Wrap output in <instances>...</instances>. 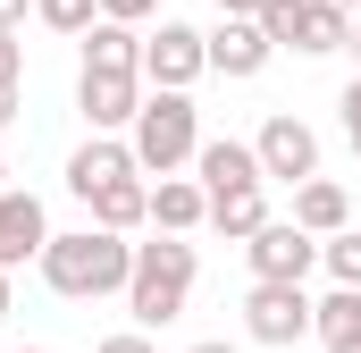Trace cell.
Wrapping results in <instances>:
<instances>
[{"instance_id":"6da1fadb","label":"cell","mask_w":361,"mask_h":353,"mask_svg":"<svg viewBox=\"0 0 361 353\" xmlns=\"http://www.w3.org/2000/svg\"><path fill=\"white\" fill-rule=\"evenodd\" d=\"M42 286L68 294V303H101V294H126V269H135V244L109 236V227H68L42 244Z\"/></svg>"},{"instance_id":"7a4b0ae2","label":"cell","mask_w":361,"mask_h":353,"mask_svg":"<svg viewBox=\"0 0 361 353\" xmlns=\"http://www.w3.org/2000/svg\"><path fill=\"white\" fill-rule=\"evenodd\" d=\"M193 244L185 236H152V244H135V269H126V311H135V328L152 337V328H169L185 320V294H193Z\"/></svg>"},{"instance_id":"3957f363","label":"cell","mask_w":361,"mask_h":353,"mask_svg":"<svg viewBox=\"0 0 361 353\" xmlns=\"http://www.w3.org/2000/svg\"><path fill=\"white\" fill-rule=\"evenodd\" d=\"M126 143H135V169H143V176L193 169V152H202V109H193V92H143Z\"/></svg>"},{"instance_id":"277c9868","label":"cell","mask_w":361,"mask_h":353,"mask_svg":"<svg viewBox=\"0 0 361 353\" xmlns=\"http://www.w3.org/2000/svg\"><path fill=\"white\" fill-rule=\"evenodd\" d=\"M193 76H210V42H202V25L160 17V34H143V85H152V92H193Z\"/></svg>"},{"instance_id":"5b68a950","label":"cell","mask_w":361,"mask_h":353,"mask_svg":"<svg viewBox=\"0 0 361 353\" xmlns=\"http://www.w3.org/2000/svg\"><path fill=\"white\" fill-rule=\"evenodd\" d=\"M252 152H261V176H269V185H311V176H319V135H311L294 109H269V118H261Z\"/></svg>"},{"instance_id":"8992f818","label":"cell","mask_w":361,"mask_h":353,"mask_svg":"<svg viewBox=\"0 0 361 353\" xmlns=\"http://www.w3.org/2000/svg\"><path fill=\"white\" fill-rule=\"evenodd\" d=\"M244 261H252V286H302V277L319 269V236H302L294 219H269V227L244 244Z\"/></svg>"},{"instance_id":"52a82bcc","label":"cell","mask_w":361,"mask_h":353,"mask_svg":"<svg viewBox=\"0 0 361 353\" xmlns=\"http://www.w3.org/2000/svg\"><path fill=\"white\" fill-rule=\"evenodd\" d=\"M244 337L252 345H302L311 337V294L302 286H252L244 294Z\"/></svg>"},{"instance_id":"ba28073f","label":"cell","mask_w":361,"mask_h":353,"mask_svg":"<svg viewBox=\"0 0 361 353\" xmlns=\"http://www.w3.org/2000/svg\"><path fill=\"white\" fill-rule=\"evenodd\" d=\"M193 185H202L210 202L269 193V176H261V152H252V143H235V135H219V143H202V152H193Z\"/></svg>"},{"instance_id":"9c48e42d","label":"cell","mask_w":361,"mask_h":353,"mask_svg":"<svg viewBox=\"0 0 361 353\" xmlns=\"http://www.w3.org/2000/svg\"><path fill=\"white\" fill-rule=\"evenodd\" d=\"M42 244H51V210H42V193L8 185V193H0V269L17 277L25 261H42Z\"/></svg>"},{"instance_id":"30bf717a","label":"cell","mask_w":361,"mask_h":353,"mask_svg":"<svg viewBox=\"0 0 361 353\" xmlns=\"http://www.w3.org/2000/svg\"><path fill=\"white\" fill-rule=\"evenodd\" d=\"M202 42H210V68H219L227 85H252V76H261V68L277 59V51H269V34H261L252 17H219Z\"/></svg>"},{"instance_id":"8fae6325","label":"cell","mask_w":361,"mask_h":353,"mask_svg":"<svg viewBox=\"0 0 361 353\" xmlns=\"http://www.w3.org/2000/svg\"><path fill=\"white\" fill-rule=\"evenodd\" d=\"M76 109L92 135H126L143 109V76H76Z\"/></svg>"},{"instance_id":"7c38bea8","label":"cell","mask_w":361,"mask_h":353,"mask_svg":"<svg viewBox=\"0 0 361 353\" xmlns=\"http://www.w3.org/2000/svg\"><path fill=\"white\" fill-rule=\"evenodd\" d=\"M126 176H143L135 169V143H126V135H92L85 152L68 160V193L92 202V193H109V185H126Z\"/></svg>"},{"instance_id":"4fadbf2b","label":"cell","mask_w":361,"mask_h":353,"mask_svg":"<svg viewBox=\"0 0 361 353\" xmlns=\"http://www.w3.org/2000/svg\"><path fill=\"white\" fill-rule=\"evenodd\" d=\"M294 227H302V236H319V244H328V236H345V227H353V202H345V185H336V176H311V185H294Z\"/></svg>"},{"instance_id":"5bb4252c","label":"cell","mask_w":361,"mask_h":353,"mask_svg":"<svg viewBox=\"0 0 361 353\" xmlns=\"http://www.w3.org/2000/svg\"><path fill=\"white\" fill-rule=\"evenodd\" d=\"M152 227H160V236H193V227H210V193H202L193 176H160V185H152Z\"/></svg>"},{"instance_id":"9a60e30c","label":"cell","mask_w":361,"mask_h":353,"mask_svg":"<svg viewBox=\"0 0 361 353\" xmlns=\"http://www.w3.org/2000/svg\"><path fill=\"white\" fill-rule=\"evenodd\" d=\"M345 42H353V17H345L336 0H302V8H294V42H286V51L328 59V51H345Z\"/></svg>"},{"instance_id":"2e32d148","label":"cell","mask_w":361,"mask_h":353,"mask_svg":"<svg viewBox=\"0 0 361 353\" xmlns=\"http://www.w3.org/2000/svg\"><path fill=\"white\" fill-rule=\"evenodd\" d=\"M85 76H143V34L101 17V25L85 34Z\"/></svg>"},{"instance_id":"e0dca14e","label":"cell","mask_w":361,"mask_h":353,"mask_svg":"<svg viewBox=\"0 0 361 353\" xmlns=\"http://www.w3.org/2000/svg\"><path fill=\"white\" fill-rule=\"evenodd\" d=\"M311 337L328 353H361V294L353 286H328V294L311 303Z\"/></svg>"},{"instance_id":"ac0fdd59","label":"cell","mask_w":361,"mask_h":353,"mask_svg":"<svg viewBox=\"0 0 361 353\" xmlns=\"http://www.w3.org/2000/svg\"><path fill=\"white\" fill-rule=\"evenodd\" d=\"M85 210H92V227H109V236H135V227L152 219V185H143V176H126V185H109V193H92Z\"/></svg>"},{"instance_id":"d6986e66","label":"cell","mask_w":361,"mask_h":353,"mask_svg":"<svg viewBox=\"0 0 361 353\" xmlns=\"http://www.w3.org/2000/svg\"><path fill=\"white\" fill-rule=\"evenodd\" d=\"M210 227H219L227 244H252V236L269 227V193H235V202H210Z\"/></svg>"},{"instance_id":"ffe728a7","label":"cell","mask_w":361,"mask_h":353,"mask_svg":"<svg viewBox=\"0 0 361 353\" xmlns=\"http://www.w3.org/2000/svg\"><path fill=\"white\" fill-rule=\"evenodd\" d=\"M34 17H42L51 34H76V42H85L92 25H101V0H34Z\"/></svg>"},{"instance_id":"44dd1931","label":"cell","mask_w":361,"mask_h":353,"mask_svg":"<svg viewBox=\"0 0 361 353\" xmlns=\"http://www.w3.org/2000/svg\"><path fill=\"white\" fill-rule=\"evenodd\" d=\"M319 269H328L336 286H353V294H361V227H345V236H328V244H319Z\"/></svg>"},{"instance_id":"7402d4cb","label":"cell","mask_w":361,"mask_h":353,"mask_svg":"<svg viewBox=\"0 0 361 353\" xmlns=\"http://www.w3.org/2000/svg\"><path fill=\"white\" fill-rule=\"evenodd\" d=\"M294 8H302V0H261V17H252V25L269 34V51H286V42H294Z\"/></svg>"},{"instance_id":"603a6c76","label":"cell","mask_w":361,"mask_h":353,"mask_svg":"<svg viewBox=\"0 0 361 353\" xmlns=\"http://www.w3.org/2000/svg\"><path fill=\"white\" fill-rule=\"evenodd\" d=\"M0 92H25V42L0 34Z\"/></svg>"},{"instance_id":"cb8c5ba5","label":"cell","mask_w":361,"mask_h":353,"mask_svg":"<svg viewBox=\"0 0 361 353\" xmlns=\"http://www.w3.org/2000/svg\"><path fill=\"white\" fill-rule=\"evenodd\" d=\"M336 109H345V143H353V160H361V76L336 92Z\"/></svg>"},{"instance_id":"d4e9b609","label":"cell","mask_w":361,"mask_h":353,"mask_svg":"<svg viewBox=\"0 0 361 353\" xmlns=\"http://www.w3.org/2000/svg\"><path fill=\"white\" fill-rule=\"evenodd\" d=\"M101 17L109 25H143V17H160V0H101Z\"/></svg>"},{"instance_id":"484cf974","label":"cell","mask_w":361,"mask_h":353,"mask_svg":"<svg viewBox=\"0 0 361 353\" xmlns=\"http://www.w3.org/2000/svg\"><path fill=\"white\" fill-rule=\"evenodd\" d=\"M92 353H152V337H143V328H126V337H101Z\"/></svg>"},{"instance_id":"4316f807","label":"cell","mask_w":361,"mask_h":353,"mask_svg":"<svg viewBox=\"0 0 361 353\" xmlns=\"http://www.w3.org/2000/svg\"><path fill=\"white\" fill-rule=\"evenodd\" d=\"M25 17H34V0H0V34H17Z\"/></svg>"},{"instance_id":"83f0119b","label":"cell","mask_w":361,"mask_h":353,"mask_svg":"<svg viewBox=\"0 0 361 353\" xmlns=\"http://www.w3.org/2000/svg\"><path fill=\"white\" fill-rule=\"evenodd\" d=\"M17 109H25V92H0V135L17 126Z\"/></svg>"},{"instance_id":"f1b7e54d","label":"cell","mask_w":361,"mask_h":353,"mask_svg":"<svg viewBox=\"0 0 361 353\" xmlns=\"http://www.w3.org/2000/svg\"><path fill=\"white\" fill-rule=\"evenodd\" d=\"M219 17H261V0H219Z\"/></svg>"},{"instance_id":"f546056e","label":"cell","mask_w":361,"mask_h":353,"mask_svg":"<svg viewBox=\"0 0 361 353\" xmlns=\"http://www.w3.org/2000/svg\"><path fill=\"white\" fill-rule=\"evenodd\" d=\"M185 353H244V345H227V337H202V345H185Z\"/></svg>"},{"instance_id":"4dcf8cb0","label":"cell","mask_w":361,"mask_h":353,"mask_svg":"<svg viewBox=\"0 0 361 353\" xmlns=\"http://www.w3.org/2000/svg\"><path fill=\"white\" fill-rule=\"evenodd\" d=\"M345 51H353V59H361V17H353V42H345ZM353 76H361V68H353Z\"/></svg>"},{"instance_id":"1f68e13d","label":"cell","mask_w":361,"mask_h":353,"mask_svg":"<svg viewBox=\"0 0 361 353\" xmlns=\"http://www.w3.org/2000/svg\"><path fill=\"white\" fill-rule=\"evenodd\" d=\"M0 320H8V269H0Z\"/></svg>"},{"instance_id":"d6a6232c","label":"cell","mask_w":361,"mask_h":353,"mask_svg":"<svg viewBox=\"0 0 361 353\" xmlns=\"http://www.w3.org/2000/svg\"><path fill=\"white\" fill-rule=\"evenodd\" d=\"M336 8H345V17H361V0H336Z\"/></svg>"},{"instance_id":"836d02e7","label":"cell","mask_w":361,"mask_h":353,"mask_svg":"<svg viewBox=\"0 0 361 353\" xmlns=\"http://www.w3.org/2000/svg\"><path fill=\"white\" fill-rule=\"evenodd\" d=\"M0 193H8V160H0Z\"/></svg>"},{"instance_id":"e575fe53","label":"cell","mask_w":361,"mask_h":353,"mask_svg":"<svg viewBox=\"0 0 361 353\" xmlns=\"http://www.w3.org/2000/svg\"><path fill=\"white\" fill-rule=\"evenodd\" d=\"M25 353H59V345H25Z\"/></svg>"}]
</instances>
